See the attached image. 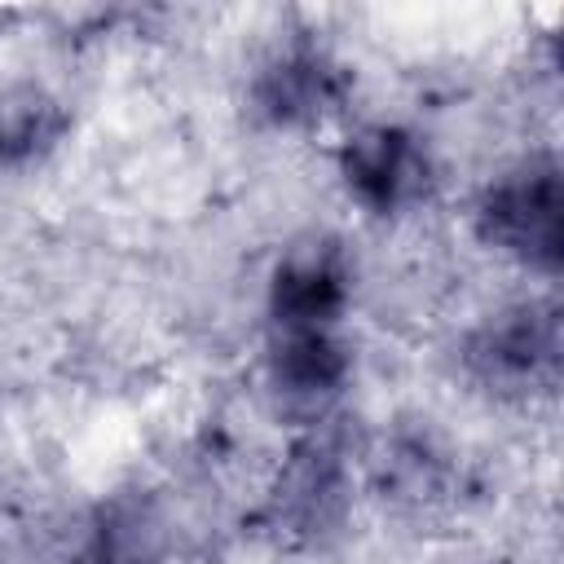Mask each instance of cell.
<instances>
[{
  "instance_id": "obj_1",
  "label": "cell",
  "mask_w": 564,
  "mask_h": 564,
  "mask_svg": "<svg viewBox=\"0 0 564 564\" xmlns=\"http://www.w3.org/2000/svg\"><path fill=\"white\" fill-rule=\"evenodd\" d=\"M344 172H348V185L361 194V203L379 212H397L427 189V154L414 137L397 128L357 132L348 141Z\"/></svg>"
},
{
  "instance_id": "obj_5",
  "label": "cell",
  "mask_w": 564,
  "mask_h": 564,
  "mask_svg": "<svg viewBox=\"0 0 564 564\" xmlns=\"http://www.w3.org/2000/svg\"><path fill=\"white\" fill-rule=\"evenodd\" d=\"M348 361L335 330H291L278 344V383L295 397H326L344 379Z\"/></svg>"
},
{
  "instance_id": "obj_3",
  "label": "cell",
  "mask_w": 564,
  "mask_h": 564,
  "mask_svg": "<svg viewBox=\"0 0 564 564\" xmlns=\"http://www.w3.org/2000/svg\"><path fill=\"white\" fill-rule=\"evenodd\" d=\"M344 300H348V273H344L339 251L326 242L295 251L273 282V313H278L282 335L335 330Z\"/></svg>"
},
{
  "instance_id": "obj_2",
  "label": "cell",
  "mask_w": 564,
  "mask_h": 564,
  "mask_svg": "<svg viewBox=\"0 0 564 564\" xmlns=\"http://www.w3.org/2000/svg\"><path fill=\"white\" fill-rule=\"evenodd\" d=\"M485 234L520 256L555 260L560 242V185L555 172H520L489 189L485 207Z\"/></svg>"
},
{
  "instance_id": "obj_6",
  "label": "cell",
  "mask_w": 564,
  "mask_h": 564,
  "mask_svg": "<svg viewBox=\"0 0 564 564\" xmlns=\"http://www.w3.org/2000/svg\"><path fill=\"white\" fill-rule=\"evenodd\" d=\"M57 110L40 97L13 101L0 110V159H31L57 137Z\"/></svg>"
},
{
  "instance_id": "obj_4",
  "label": "cell",
  "mask_w": 564,
  "mask_h": 564,
  "mask_svg": "<svg viewBox=\"0 0 564 564\" xmlns=\"http://www.w3.org/2000/svg\"><path fill=\"white\" fill-rule=\"evenodd\" d=\"M339 93V75L335 66L313 53V48H300V53H286L282 62H273L260 79V106L282 119V123H300V119H317L322 110H330Z\"/></svg>"
}]
</instances>
